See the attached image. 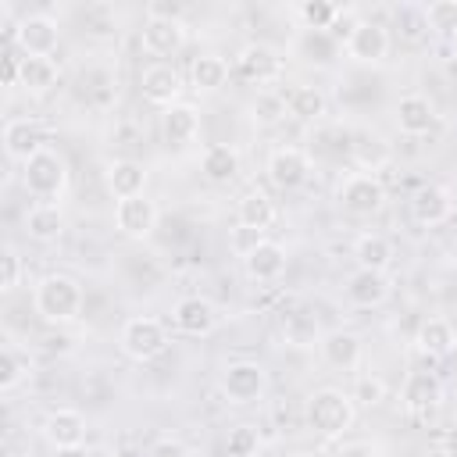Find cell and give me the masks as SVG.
I'll return each instance as SVG.
<instances>
[{"mask_svg":"<svg viewBox=\"0 0 457 457\" xmlns=\"http://www.w3.org/2000/svg\"><path fill=\"white\" fill-rule=\"evenodd\" d=\"M82 303H86L82 286L71 275H61V271L43 275L32 289V307L46 325H71L82 314Z\"/></svg>","mask_w":457,"mask_h":457,"instance_id":"6da1fadb","label":"cell"},{"mask_svg":"<svg viewBox=\"0 0 457 457\" xmlns=\"http://www.w3.org/2000/svg\"><path fill=\"white\" fill-rule=\"evenodd\" d=\"M303 418H307V428H311V432H318V436H325V439H336V436H343V432L353 425V418H357V400H353L346 389H339V386H321V389H314V393L307 396Z\"/></svg>","mask_w":457,"mask_h":457,"instance_id":"7a4b0ae2","label":"cell"},{"mask_svg":"<svg viewBox=\"0 0 457 457\" xmlns=\"http://www.w3.org/2000/svg\"><path fill=\"white\" fill-rule=\"evenodd\" d=\"M21 186H25L29 196H36V200H43V204L61 200L64 189H68V161H64L57 150L43 146L39 154H32V157L21 164Z\"/></svg>","mask_w":457,"mask_h":457,"instance_id":"3957f363","label":"cell"},{"mask_svg":"<svg viewBox=\"0 0 457 457\" xmlns=\"http://www.w3.org/2000/svg\"><path fill=\"white\" fill-rule=\"evenodd\" d=\"M168 328L161 318H150V314H136L121 325L118 332V346L129 361L136 364H146V361H157L164 350H168Z\"/></svg>","mask_w":457,"mask_h":457,"instance_id":"277c9868","label":"cell"},{"mask_svg":"<svg viewBox=\"0 0 457 457\" xmlns=\"http://www.w3.org/2000/svg\"><path fill=\"white\" fill-rule=\"evenodd\" d=\"M336 200L346 214L353 218H371L386 207V186L378 175H368V171H350L343 175L339 189H336Z\"/></svg>","mask_w":457,"mask_h":457,"instance_id":"5b68a950","label":"cell"},{"mask_svg":"<svg viewBox=\"0 0 457 457\" xmlns=\"http://www.w3.org/2000/svg\"><path fill=\"white\" fill-rule=\"evenodd\" d=\"M7 36L21 50V57H50L61 43V25L50 14H25L21 21L7 25Z\"/></svg>","mask_w":457,"mask_h":457,"instance_id":"8992f818","label":"cell"},{"mask_svg":"<svg viewBox=\"0 0 457 457\" xmlns=\"http://www.w3.org/2000/svg\"><path fill=\"white\" fill-rule=\"evenodd\" d=\"M268 389V371L257 361H228L221 371V393L228 403H257Z\"/></svg>","mask_w":457,"mask_h":457,"instance_id":"52a82bcc","label":"cell"},{"mask_svg":"<svg viewBox=\"0 0 457 457\" xmlns=\"http://www.w3.org/2000/svg\"><path fill=\"white\" fill-rule=\"evenodd\" d=\"M343 46H346V57L357 61V64H382L389 57L393 36L382 21H353Z\"/></svg>","mask_w":457,"mask_h":457,"instance_id":"ba28073f","label":"cell"},{"mask_svg":"<svg viewBox=\"0 0 457 457\" xmlns=\"http://www.w3.org/2000/svg\"><path fill=\"white\" fill-rule=\"evenodd\" d=\"M236 71L246 79V82H257V86H271L286 75V57L268 46V43H246L239 54H236Z\"/></svg>","mask_w":457,"mask_h":457,"instance_id":"9c48e42d","label":"cell"},{"mask_svg":"<svg viewBox=\"0 0 457 457\" xmlns=\"http://www.w3.org/2000/svg\"><path fill=\"white\" fill-rule=\"evenodd\" d=\"M157 204L143 193V196H129V200H114V228L125 239H150L157 228Z\"/></svg>","mask_w":457,"mask_h":457,"instance_id":"30bf717a","label":"cell"},{"mask_svg":"<svg viewBox=\"0 0 457 457\" xmlns=\"http://www.w3.org/2000/svg\"><path fill=\"white\" fill-rule=\"evenodd\" d=\"M139 93H143L146 104H154V107H161V111L171 107V104H179L182 79H179L175 64H171V61H150V64L139 71Z\"/></svg>","mask_w":457,"mask_h":457,"instance_id":"8fae6325","label":"cell"},{"mask_svg":"<svg viewBox=\"0 0 457 457\" xmlns=\"http://www.w3.org/2000/svg\"><path fill=\"white\" fill-rule=\"evenodd\" d=\"M264 171L278 189H296L311 179V154L303 146H275L268 154Z\"/></svg>","mask_w":457,"mask_h":457,"instance_id":"7c38bea8","label":"cell"},{"mask_svg":"<svg viewBox=\"0 0 457 457\" xmlns=\"http://www.w3.org/2000/svg\"><path fill=\"white\" fill-rule=\"evenodd\" d=\"M318 353L328 368L336 371H353L361 368V357H364V343L357 332L350 328H328L321 339H318Z\"/></svg>","mask_w":457,"mask_h":457,"instance_id":"4fadbf2b","label":"cell"},{"mask_svg":"<svg viewBox=\"0 0 457 457\" xmlns=\"http://www.w3.org/2000/svg\"><path fill=\"white\" fill-rule=\"evenodd\" d=\"M86 432H89L86 414L75 411V407H57V411H50L46 421H43V436H46V443H50L54 450L86 446Z\"/></svg>","mask_w":457,"mask_h":457,"instance_id":"5bb4252c","label":"cell"},{"mask_svg":"<svg viewBox=\"0 0 457 457\" xmlns=\"http://www.w3.org/2000/svg\"><path fill=\"white\" fill-rule=\"evenodd\" d=\"M393 121L403 136H425V132L436 129L439 114H436V104L425 93H403L393 107Z\"/></svg>","mask_w":457,"mask_h":457,"instance_id":"9a60e30c","label":"cell"},{"mask_svg":"<svg viewBox=\"0 0 457 457\" xmlns=\"http://www.w3.org/2000/svg\"><path fill=\"white\" fill-rule=\"evenodd\" d=\"M407 207H411L414 225L436 228V225L450 221V214H453V193L446 186H421V189H414V196H411Z\"/></svg>","mask_w":457,"mask_h":457,"instance_id":"2e32d148","label":"cell"},{"mask_svg":"<svg viewBox=\"0 0 457 457\" xmlns=\"http://www.w3.org/2000/svg\"><path fill=\"white\" fill-rule=\"evenodd\" d=\"M43 146H46V132H43V125L36 118H11L4 125V154L11 161H21L25 164Z\"/></svg>","mask_w":457,"mask_h":457,"instance_id":"e0dca14e","label":"cell"},{"mask_svg":"<svg viewBox=\"0 0 457 457\" xmlns=\"http://www.w3.org/2000/svg\"><path fill=\"white\" fill-rule=\"evenodd\" d=\"M171 321L182 336H211L218 328V307L207 296H182L171 311Z\"/></svg>","mask_w":457,"mask_h":457,"instance_id":"ac0fdd59","label":"cell"},{"mask_svg":"<svg viewBox=\"0 0 457 457\" xmlns=\"http://www.w3.org/2000/svg\"><path fill=\"white\" fill-rule=\"evenodd\" d=\"M139 39H143V50L150 57L168 61V57H175L186 46V21H157V18H146Z\"/></svg>","mask_w":457,"mask_h":457,"instance_id":"d6986e66","label":"cell"},{"mask_svg":"<svg viewBox=\"0 0 457 457\" xmlns=\"http://www.w3.org/2000/svg\"><path fill=\"white\" fill-rule=\"evenodd\" d=\"M400 400L411 414H428L439 407L443 400V382L436 371H407L403 386H400Z\"/></svg>","mask_w":457,"mask_h":457,"instance_id":"ffe728a7","label":"cell"},{"mask_svg":"<svg viewBox=\"0 0 457 457\" xmlns=\"http://www.w3.org/2000/svg\"><path fill=\"white\" fill-rule=\"evenodd\" d=\"M393 293V282L386 271H368V268H357L350 278H346V300L353 307H382Z\"/></svg>","mask_w":457,"mask_h":457,"instance_id":"44dd1931","label":"cell"},{"mask_svg":"<svg viewBox=\"0 0 457 457\" xmlns=\"http://www.w3.org/2000/svg\"><path fill=\"white\" fill-rule=\"evenodd\" d=\"M146 175H150L146 164H143V161H132V157H114V161L107 164V171H104L107 189H111L114 200L143 196V189H146Z\"/></svg>","mask_w":457,"mask_h":457,"instance_id":"7402d4cb","label":"cell"},{"mask_svg":"<svg viewBox=\"0 0 457 457\" xmlns=\"http://www.w3.org/2000/svg\"><path fill=\"white\" fill-rule=\"evenodd\" d=\"M286 264H289V253H286V246L275 243V239H261V243L243 257V268H246V275H250L253 282H275V278L286 271Z\"/></svg>","mask_w":457,"mask_h":457,"instance_id":"603a6c76","label":"cell"},{"mask_svg":"<svg viewBox=\"0 0 457 457\" xmlns=\"http://www.w3.org/2000/svg\"><path fill=\"white\" fill-rule=\"evenodd\" d=\"M196 132H200V111L193 104H171V107L161 111V136H164V143L186 146V143L196 139Z\"/></svg>","mask_w":457,"mask_h":457,"instance_id":"cb8c5ba5","label":"cell"},{"mask_svg":"<svg viewBox=\"0 0 457 457\" xmlns=\"http://www.w3.org/2000/svg\"><path fill=\"white\" fill-rule=\"evenodd\" d=\"M25 232H29V239H36V243H54V239H61V232H64V211L57 207V204H43V200H36L29 211H25Z\"/></svg>","mask_w":457,"mask_h":457,"instance_id":"d4e9b609","label":"cell"},{"mask_svg":"<svg viewBox=\"0 0 457 457\" xmlns=\"http://www.w3.org/2000/svg\"><path fill=\"white\" fill-rule=\"evenodd\" d=\"M414 346L425 353V357H450L453 346H457V332L446 318H425L414 332Z\"/></svg>","mask_w":457,"mask_h":457,"instance_id":"484cf974","label":"cell"},{"mask_svg":"<svg viewBox=\"0 0 457 457\" xmlns=\"http://www.w3.org/2000/svg\"><path fill=\"white\" fill-rule=\"evenodd\" d=\"M200 171H204L211 182H218V186L232 182V179L239 175V150H236L232 143H211V146H204V154H200Z\"/></svg>","mask_w":457,"mask_h":457,"instance_id":"4316f807","label":"cell"},{"mask_svg":"<svg viewBox=\"0 0 457 457\" xmlns=\"http://www.w3.org/2000/svg\"><path fill=\"white\" fill-rule=\"evenodd\" d=\"M61 71L54 64V57H21V68H18V86L29 93V96H43L57 86Z\"/></svg>","mask_w":457,"mask_h":457,"instance_id":"83f0119b","label":"cell"},{"mask_svg":"<svg viewBox=\"0 0 457 457\" xmlns=\"http://www.w3.org/2000/svg\"><path fill=\"white\" fill-rule=\"evenodd\" d=\"M32 375V357L18 343L0 346V393H14L25 378Z\"/></svg>","mask_w":457,"mask_h":457,"instance_id":"f1b7e54d","label":"cell"},{"mask_svg":"<svg viewBox=\"0 0 457 457\" xmlns=\"http://www.w3.org/2000/svg\"><path fill=\"white\" fill-rule=\"evenodd\" d=\"M189 82L196 93H218L228 82V61L218 54H200L189 68Z\"/></svg>","mask_w":457,"mask_h":457,"instance_id":"f546056e","label":"cell"},{"mask_svg":"<svg viewBox=\"0 0 457 457\" xmlns=\"http://www.w3.org/2000/svg\"><path fill=\"white\" fill-rule=\"evenodd\" d=\"M350 157H353L357 171L375 175V171L389 161V146H386V139L375 136V132H357V136L350 139Z\"/></svg>","mask_w":457,"mask_h":457,"instance_id":"4dcf8cb0","label":"cell"},{"mask_svg":"<svg viewBox=\"0 0 457 457\" xmlns=\"http://www.w3.org/2000/svg\"><path fill=\"white\" fill-rule=\"evenodd\" d=\"M236 218H239V225L264 232V228L275 221V204H271V196H268L264 189H250V193L239 196V204H236Z\"/></svg>","mask_w":457,"mask_h":457,"instance_id":"1f68e13d","label":"cell"},{"mask_svg":"<svg viewBox=\"0 0 457 457\" xmlns=\"http://www.w3.org/2000/svg\"><path fill=\"white\" fill-rule=\"evenodd\" d=\"M353 257H357V268L386 271V268L393 264V243H389L382 232H364V236H357V243H353Z\"/></svg>","mask_w":457,"mask_h":457,"instance_id":"d6a6232c","label":"cell"},{"mask_svg":"<svg viewBox=\"0 0 457 457\" xmlns=\"http://www.w3.org/2000/svg\"><path fill=\"white\" fill-rule=\"evenodd\" d=\"M286 111L296 121H318L328 111V100H325V93L318 86H293L286 93Z\"/></svg>","mask_w":457,"mask_h":457,"instance_id":"836d02e7","label":"cell"},{"mask_svg":"<svg viewBox=\"0 0 457 457\" xmlns=\"http://www.w3.org/2000/svg\"><path fill=\"white\" fill-rule=\"evenodd\" d=\"M296 50H300V57H303L307 64L328 68V64L336 61V54H339V39H336L332 32H303L300 43H296Z\"/></svg>","mask_w":457,"mask_h":457,"instance_id":"e575fe53","label":"cell"},{"mask_svg":"<svg viewBox=\"0 0 457 457\" xmlns=\"http://www.w3.org/2000/svg\"><path fill=\"white\" fill-rule=\"evenodd\" d=\"M428 32H436L439 39H453L457 36V0H432L421 7Z\"/></svg>","mask_w":457,"mask_h":457,"instance_id":"d590c367","label":"cell"},{"mask_svg":"<svg viewBox=\"0 0 457 457\" xmlns=\"http://www.w3.org/2000/svg\"><path fill=\"white\" fill-rule=\"evenodd\" d=\"M296 14L303 21V32H332V25L339 21V7L325 0H307L296 7Z\"/></svg>","mask_w":457,"mask_h":457,"instance_id":"8d00e7d4","label":"cell"},{"mask_svg":"<svg viewBox=\"0 0 457 457\" xmlns=\"http://www.w3.org/2000/svg\"><path fill=\"white\" fill-rule=\"evenodd\" d=\"M257 450H261V432H257V425H232L228 428V439H225V453L228 457H257Z\"/></svg>","mask_w":457,"mask_h":457,"instance_id":"74e56055","label":"cell"},{"mask_svg":"<svg viewBox=\"0 0 457 457\" xmlns=\"http://www.w3.org/2000/svg\"><path fill=\"white\" fill-rule=\"evenodd\" d=\"M21 275H25V264H21V253L7 243L4 253H0V293H14L21 286Z\"/></svg>","mask_w":457,"mask_h":457,"instance_id":"f35d334b","label":"cell"},{"mask_svg":"<svg viewBox=\"0 0 457 457\" xmlns=\"http://www.w3.org/2000/svg\"><path fill=\"white\" fill-rule=\"evenodd\" d=\"M282 114H286V96L264 89V93L253 100V118H257V121H278Z\"/></svg>","mask_w":457,"mask_h":457,"instance_id":"ab89813d","label":"cell"},{"mask_svg":"<svg viewBox=\"0 0 457 457\" xmlns=\"http://www.w3.org/2000/svg\"><path fill=\"white\" fill-rule=\"evenodd\" d=\"M350 396L361 400V403H368V407H375V403L386 400V382L378 375H361L357 378V393H350Z\"/></svg>","mask_w":457,"mask_h":457,"instance_id":"60d3db41","label":"cell"},{"mask_svg":"<svg viewBox=\"0 0 457 457\" xmlns=\"http://www.w3.org/2000/svg\"><path fill=\"white\" fill-rule=\"evenodd\" d=\"M146 457H193V446L182 443L179 436H161V439L146 450Z\"/></svg>","mask_w":457,"mask_h":457,"instance_id":"b9f144b4","label":"cell"},{"mask_svg":"<svg viewBox=\"0 0 457 457\" xmlns=\"http://www.w3.org/2000/svg\"><path fill=\"white\" fill-rule=\"evenodd\" d=\"M186 14V4L179 0H150L146 4V18H157V21H182Z\"/></svg>","mask_w":457,"mask_h":457,"instance_id":"7bdbcfd3","label":"cell"},{"mask_svg":"<svg viewBox=\"0 0 457 457\" xmlns=\"http://www.w3.org/2000/svg\"><path fill=\"white\" fill-rule=\"evenodd\" d=\"M261 239H264V232H257V228H246V225H239V228H236V236H232V250H236L239 257H246V253H250V250H253V246H257Z\"/></svg>","mask_w":457,"mask_h":457,"instance_id":"ee69618b","label":"cell"},{"mask_svg":"<svg viewBox=\"0 0 457 457\" xmlns=\"http://www.w3.org/2000/svg\"><path fill=\"white\" fill-rule=\"evenodd\" d=\"M339 457H378V443H371V439H350V443H343Z\"/></svg>","mask_w":457,"mask_h":457,"instance_id":"f6af8a7d","label":"cell"},{"mask_svg":"<svg viewBox=\"0 0 457 457\" xmlns=\"http://www.w3.org/2000/svg\"><path fill=\"white\" fill-rule=\"evenodd\" d=\"M443 457H457V425L446 428V436H443Z\"/></svg>","mask_w":457,"mask_h":457,"instance_id":"bcb514c9","label":"cell"},{"mask_svg":"<svg viewBox=\"0 0 457 457\" xmlns=\"http://www.w3.org/2000/svg\"><path fill=\"white\" fill-rule=\"evenodd\" d=\"M54 457H93L86 446H75V450H54Z\"/></svg>","mask_w":457,"mask_h":457,"instance_id":"7dc6e473","label":"cell"},{"mask_svg":"<svg viewBox=\"0 0 457 457\" xmlns=\"http://www.w3.org/2000/svg\"><path fill=\"white\" fill-rule=\"evenodd\" d=\"M118 457H146L143 450H132V446H125V450H118Z\"/></svg>","mask_w":457,"mask_h":457,"instance_id":"c3c4849f","label":"cell"},{"mask_svg":"<svg viewBox=\"0 0 457 457\" xmlns=\"http://www.w3.org/2000/svg\"><path fill=\"white\" fill-rule=\"evenodd\" d=\"M286 457H314V453H303V450H296V453H286Z\"/></svg>","mask_w":457,"mask_h":457,"instance_id":"681fc988","label":"cell"},{"mask_svg":"<svg viewBox=\"0 0 457 457\" xmlns=\"http://www.w3.org/2000/svg\"><path fill=\"white\" fill-rule=\"evenodd\" d=\"M453 193V214H457V189H450Z\"/></svg>","mask_w":457,"mask_h":457,"instance_id":"f907efd6","label":"cell"}]
</instances>
